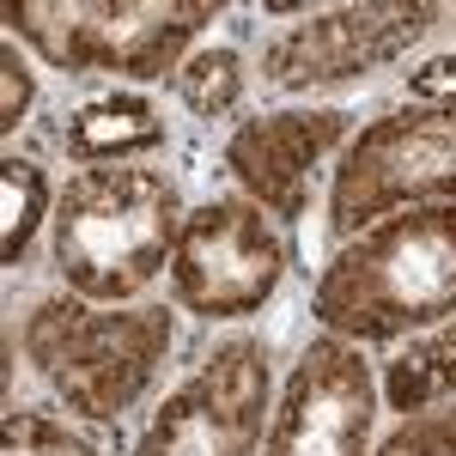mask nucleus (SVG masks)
<instances>
[{"instance_id":"obj_1","label":"nucleus","mask_w":456,"mask_h":456,"mask_svg":"<svg viewBox=\"0 0 456 456\" xmlns=\"http://www.w3.org/2000/svg\"><path fill=\"white\" fill-rule=\"evenodd\" d=\"M311 316L347 341H395L456 316V208H402L365 225L322 268Z\"/></svg>"},{"instance_id":"obj_2","label":"nucleus","mask_w":456,"mask_h":456,"mask_svg":"<svg viewBox=\"0 0 456 456\" xmlns=\"http://www.w3.org/2000/svg\"><path fill=\"white\" fill-rule=\"evenodd\" d=\"M55 268L79 298H134L171 268L183 238L176 183L152 165H92L55 201Z\"/></svg>"},{"instance_id":"obj_3","label":"nucleus","mask_w":456,"mask_h":456,"mask_svg":"<svg viewBox=\"0 0 456 456\" xmlns=\"http://www.w3.org/2000/svg\"><path fill=\"white\" fill-rule=\"evenodd\" d=\"M25 353L43 384L86 420H116L134 408L152 371L171 353V311L134 305V311H92L79 298H49L25 322Z\"/></svg>"},{"instance_id":"obj_4","label":"nucleus","mask_w":456,"mask_h":456,"mask_svg":"<svg viewBox=\"0 0 456 456\" xmlns=\"http://www.w3.org/2000/svg\"><path fill=\"white\" fill-rule=\"evenodd\" d=\"M219 19L213 0H6V25L61 73L159 79Z\"/></svg>"},{"instance_id":"obj_5","label":"nucleus","mask_w":456,"mask_h":456,"mask_svg":"<svg viewBox=\"0 0 456 456\" xmlns=\"http://www.w3.org/2000/svg\"><path fill=\"white\" fill-rule=\"evenodd\" d=\"M402 208H456V110L402 104L347 141L329 189V232L353 238Z\"/></svg>"},{"instance_id":"obj_6","label":"nucleus","mask_w":456,"mask_h":456,"mask_svg":"<svg viewBox=\"0 0 456 456\" xmlns=\"http://www.w3.org/2000/svg\"><path fill=\"white\" fill-rule=\"evenodd\" d=\"M286 274V249L268 232V219L256 201H201L183 213V238L171 256V292L183 311L225 322V316H249L274 298Z\"/></svg>"},{"instance_id":"obj_7","label":"nucleus","mask_w":456,"mask_h":456,"mask_svg":"<svg viewBox=\"0 0 456 456\" xmlns=\"http://www.w3.org/2000/svg\"><path fill=\"white\" fill-rule=\"evenodd\" d=\"M444 19V6L432 0H365V6H329L298 19L262 49V79L274 92H311V86H353L365 73L389 68L395 55H408L432 25Z\"/></svg>"},{"instance_id":"obj_8","label":"nucleus","mask_w":456,"mask_h":456,"mask_svg":"<svg viewBox=\"0 0 456 456\" xmlns=\"http://www.w3.org/2000/svg\"><path fill=\"white\" fill-rule=\"evenodd\" d=\"M262 414H268V353L256 341H225L165 395L134 456H256Z\"/></svg>"},{"instance_id":"obj_9","label":"nucleus","mask_w":456,"mask_h":456,"mask_svg":"<svg viewBox=\"0 0 456 456\" xmlns=\"http://www.w3.org/2000/svg\"><path fill=\"white\" fill-rule=\"evenodd\" d=\"M378 389L353 341L322 335L292 365L262 456H371Z\"/></svg>"},{"instance_id":"obj_10","label":"nucleus","mask_w":456,"mask_h":456,"mask_svg":"<svg viewBox=\"0 0 456 456\" xmlns=\"http://www.w3.org/2000/svg\"><path fill=\"white\" fill-rule=\"evenodd\" d=\"M341 141H347V110H274L225 141V171L238 176V189L256 208L305 219L316 165Z\"/></svg>"},{"instance_id":"obj_11","label":"nucleus","mask_w":456,"mask_h":456,"mask_svg":"<svg viewBox=\"0 0 456 456\" xmlns=\"http://www.w3.org/2000/svg\"><path fill=\"white\" fill-rule=\"evenodd\" d=\"M61 146L86 171L92 165H128V159L165 146V116L134 92H110V98H92V104L73 110L68 128H61Z\"/></svg>"},{"instance_id":"obj_12","label":"nucleus","mask_w":456,"mask_h":456,"mask_svg":"<svg viewBox=\"0 0 456 456\" xmlns=\"http://www.w3.org/2000/svg\"><path fill=\"white\" fill-rule=\"evenodd\" d=\"M389 408H402V420L414 408H438L456 395V322L426 335V341H408L402 359H389V378H384Z\"/></svg>"},{"instance_id":"obj_13","label":"nucleus","mask_w":456,"mask_h":456,"mask_svg":"<svg viewBox=\"0 0 456 456\" xmlns=\"http://www.w3.org/2000/svg\"><path fill=\"white\" fill-rule=\"evenodd\" d=\"M43 213H49V176L37 171L31 159H19V152L0 159V256H6V268L25 262Z\"/></svg>"},{"instance_id":"obj_14","label":"nucleus","mask_w":456,"mask_h":456,"mask_svg":"<svg viewBox=\"0 0 456 456\" xmlns=\"http://www.w3.org/2000/svg\"><path fill=\"white\" fill-rule=\"evenodd\" d=\"M176 92H183V104L195 110V116H232V110L244 104V61H238V49H201V55H189L183 68H176Z\"/></svg>"},{"instance_id":"obj_15","label":"nucleus","mask_w":456,"mask_h":456,"mask_svg":"<svg viewBox=\"0 0 456 456\" xmlns=\"http://www.w3.org/2000/svg\"><path fill=\"white\" fill-rule=\"evenodd\" d=\"M0 456H98L86 438H73L68 426L43 420V414H6L0 426Z\"/></svg>"},{"instance_id":"obj_16","label":"nucleus","mask_w":456,"mask_h":456,"mask_svg":"<svg viewBox=\"0 0 456 456\" xmlns=\"http://www.w3.org/2000/svg\"><path fill=\"white\" fill-rule=\"evenodd\" d=\"M378 456H456V408L402 420L384 444H378Z\"/></svg>"},{"instance_id":"obj_17","label":"nucleus","mask_w":456,"mask_h":456,"mask_svg":"<svg viewBox=\"0 0 456 456\" xmlns=\"http://www.w3.org/2000/svg\"><path fill=\"white\" fill-rule=\"evenodd\" d=\"M25 110H31V68L19 61V43L6 37L0 43V134H19Z\"/></svg>"},{"instance_id":"obj_18","label":"nucleus","mask_w":456,"mask_h":456,"mask_svg":"<svg viewBox=\"0 0 456 456\" xmlns=\"http://www.w3.org/2000/svg\"><path fill=\"white\" fill-rule=\"evenodd\" d=\"M414 104H432V110H456V55H432L426 68H414L408 79Z\"/></svg>"}]
</instances>
